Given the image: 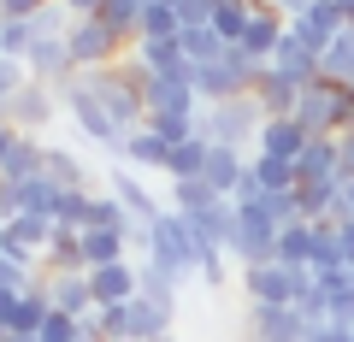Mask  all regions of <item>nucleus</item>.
I'll list each match as a JSON object with an SVG mask.
<instances>
[{
  "instance_id": "f257e3e1",
  "label": "nucleus",
  "mask_w": 354,
  "mask_h": 342,
  "mask_svg": "<svg viewBox=\"0 0 354 342\" xmlns=\"http://www.w3.org/2000/svg\"><path fill=\"white\" fill-rule=\"evenodd\" d=\"M118 48V36L101 24V18H71V30H65V53H71V65H101L106 53Z\"/></svg>"
},
{
  "instance_id": "f03ea898",
  "label": "nucleus",
  "mask_w": 354,
  "mask_h": 342,
  "mask_svg": "<svg viewBox=\"0 0 354 342\" xmlns=\"http://www.w3.org/2000/svg\"><path fill=\"white\" fill-rule=\"evenodd\" d=\"M201 142H189V148H171V153H165V165H171V171H201Z\"/></svg>"
},
{
  "instance_id": "7ed1b4c3",
  "label": "nucleus",
  "mask_w": 354,
  "mask_h": 342,
  "mask_svg": "<svg viewBox=\"0 0 354 342\" xmlns=\"http://www.w3.org/2000/svg\"><path fill=\"white\" fill-rule=\"evenodd\" d=\"M18 83H24V71H18L12 59H0V101H6V95H18Z\"/></svg>"
},
{
  "instance_id": "20e7f679",
  "label": "nucleus",
  "mask_w": 354,
  "mask_h": 342,
  "mask_svg": "<svg viewBox=\"0 0 354 342\" xmlns=\"http://www.w3.org/2000/svg\"><path fill=\"white\" fill-rule=\"evenodd\" d=\"M207 171H213V183H230L236 178V160H225V148H213V165Z\"/></svg>"
},
{
  "instance_id": "39448f33",
  "label": "nucleus",
  "mask_w": 354,
  "mask_h": 342,
  "mask_svg": "<svg viewBox=\"0 0 354 342\" xmlns=\"http://www.w3.org/2000/svg\"><path fill=\"white\" fill-rule=\"evenodd\" d=\"M83 248L95 254V260H113V254H118V236H83Z\"/></svg>"
},
{
  "instance_id": "423d86ee",
  "label": "nucleus",
  "mask_w": 354,
  "mask_h": 342,
  "mask_svg": "<svg viewBox=\"0 0 354 342\" xmlns=\"http://www.w3.org/2000/svg\"><path fill=\"white\" fill-rule=\"evenodd\" d=\"M65 6H71L77 18H88V12H101V0H65Z\"/></svg>"
}]
</instances>
